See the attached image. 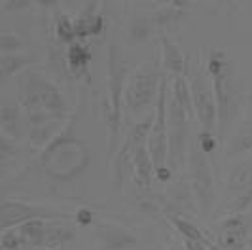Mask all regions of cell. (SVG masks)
I'll return each mask as SVG.
<instances>
[{
	"instance_id": "19",
	"label": "cell",
	"mask_w": 252,
	"mask_h": 250,
	"mask_svg": "<svg viewBox=\"0 0 252 250\" xmlns=\"http://www.w3.org/2000/svg\"><path fill=\"white\" fill-rule=\"evenodd\" d=\"M186 15H188V4L180 2V0L167 2L161 8L154 10V13H150L152 23L156 29H169L171 25H177L178 21Z\"/></svg>"
},
{
	"instance_id": "14",
	"label": "cell",
	"mask_w": 252,
	"mask_h": 250,
	"mask_svg": "<svg viewBox=\"0 0 252 250\" xmlns=\"http://www.w3.org/2000/svg\"><path fill=\"white\" fill-rule=\"evenodd\" d=\"M99 2H86L80 13L74 17L76 38L84 40L88 36H99L104 31V15L99 10Z\"/></svg>"
},
{
	"instance_id": "23",
	"label": "cell",
	"mask_w": 252,
	"mask_h": 250,
	"mask_svg": "<svg viewBox=\"0 0 252 250\" xmlns=\"http://www.w3.org/2000/svg\"><path fill=\"white\" fill-rule=\"evenodd\" d=\"M53 36L57 44H74L76 40V29H74V19L68 17L66 13L57 12L55 13V19H53Z\"/></svg>"
},
{
	"instance_id": "32",
	"label": "cell",
	"mask_w": 252,
	"mask_h": 250,
	"mask_svg": "<svg viewBox=\"0 0 252 250\" xmlns=\"http://www.w3.org/2000/svg\"><path fill=\"white\" fill-rule=\"evenodd\" d=\"M31 6H34V2H31V0H2V2H0L2 12H6V13L21 12V10L31 8Z\"/></svg>"
},
{
	"instance_id": "13",
	"label": "cell",
	"mask_w": 252,
	"mask_h": 250,
	"mask_svg": "<svg viewBox=\"0 0 252 250\" xmlns=\"http://www.w3.org/2000/svg\"><path fill=\"white\" fill-rule=\"evenodd\" d=\"M97 237L101 241L102 250H131L139 245L131 231L108 222H97Z\"/></svg>"
},
{
	"instance_id": "15",
	"label": "cell",
	"mask_w": 252,
	"mask_h": 250,
	"mask_svg": "<svg viewBox=\"0 0 252 250\" xmlns=\"http://www.w3.org/2000/svg\"><path fill=\"white\" fill-rule=\"evenodd\" d=\"M161 62H163V70L173 78L186 74L188 59L184 51L180 50V46L167 34L161 36Z\"/></svg>"
},
{
	"instance_id": "11",
	"label": "cell",
	"mask_w": 252,
	"mask_h": 250,
	"mask_svg": "<svg viewBox=\"0 0 252 250\" xmlns=\"http://www.w3.org/2000/svg\"><path fill=\"white\" fill-rule=\"evenodd\" d=\"M152 124H154V116L144 118L142 122L135 124L131 129L129 137L133 142V173H135V184L148 191L152 188V180L156 176V167L152 161V156L148 152V135H150Z\"/></svg>"
},
{
	"instance_id": "31",
	"label": "cell",
	"mask_w": 252,
	"mask_h": 250,
	"mask_svg": "<svg viewBox=\"0 0 252 250\" xmlns=\"http://www.w3.org/2000/svg\"><path fill=\"white\" fill-rule=\"evenodd\" d=\"M197 144H199V148L203 150V154H213L216 150V146H218V140H216L215 133H209V131H201L199 135H197Z\"/></svg>"
},
{
	"instance_id": "22",
	"label": "cell",
	"mask_w": 252,
	"mask_h": 250,
	"mask_svg": "<svg viewBox=\"0 0 252 250\" xmlns=\"http://www.w3.org/2000/svg\"><path fill=\"white\" fill-rule=\"evenodd\" d=\"M252 150V120L241 124V127L233 133V137L227 142V157H235L245 152Z\"/></svg>"
},
{
	"instance_id": "9",
	"label": "cell",
	"mask_w": 252,
	"mask_h": 250,
	"mask_svg": "<svg viewBox=\"0 0 252 250\" xmlns=\"http://www.w3.org/2000/svg\"><path fill=\"white\" fill-rule=\"evenodd\" d=\"M70 218H72L70 214L59 213L55 209L40 207V205H32V203H27V201L6 199L2 201V207H0V227H2V231L12 229V227H19L27 222H34V220L64 222V220H70Z\"/></svg>"
},
{
	"instance_id": "37",
	"label": "cell",
	"mask_w": 252,
	"mask_h": 250,
	"mask_svg": "<svg viewBox=\"0 0 252 250\" xmlns=\"http://www.w3.org/2000/svg\"><path fill=\"white\" fill-rule=\"evenodd\" d=\"M32 250H50V249H42V247H40V249H32Z\"/></svg>"
},
{
	"instance_id": "26",
	"label": "cell",
	"mask_w": 252,
	"mask_h": 250,
	"mask_svg": "<svg viewBox=\"0 0 252 250\" xmlns=\"http://www.w3.org/2000/svg\"><path fill=\"white\" fill-rule=\"evenodd\" d=\"M171 97H173V99L177 100L178 104L186 110V114L189 116V120H193V118H195L188 76H177V78H173V91H171Z\"/></svg>"
},
{
	"instance_id": "27",
	"label": "cell",
	"mask_w": 252,
	"mask_h": 250,
	"mask_svg": "<svg viewBox=\"0 0 252 250\" xmlns=\"http://www.w3.org/2000/svg\"><path fill=\"white\" fill-rule=\"evenodd\" d=\"M31 62L29 55L23 53H15V55H2L0 59V72H2V80L4 78H10V76L17 74V72H25L27 64Z\"/></svg>"
},
{
	"instance_id": "12",
	"label": "cell",
	"mask_w": 252,
	"mask_h": 250,
	"mask_svg": "<svg viewBox=\"0 0 252 250\" xmlns=\"http://www.w3.org/2000/svg\"><path fill=\"white\" fill-rule=\"evenodd\" d=\"M249 227L243 214L226 216L216 225V245L222 250H243L247 247Z\"/></svg>"
},
{
	"instance_id": "25",
	"label": "cell",
	"mask_w": 252,
	"mask_h": 250,
	"mask_svg": "<svg viewBox=\"0 0 252 250\" xmlns=\"http://www.w3.org/2000/svg\"><path fill=\"white\" fill-rule=\"evenodd\" d=\"M169 220H171V224L175 225V229H177L178 233L182 235L184 239H191V241H199V243H205V245H209L211 249L215 250L216 247L209 241V237L203 233L201 229L197 227L195 224H191L189 220L186 218H182V216H178V214H169ZM220 250V249H216Z\"/></svg>"
},
{
	"instance_id": "4",
	"label": "cell",
	"mask_w": 252,
	"mask_h": 250,
	"mask_svg": "<svg viewBox=\"0 0 252 250\" xmlns=\"http://www.w3.org/2000/svg\"><path fill=\"white\" fill-rule=\"evenodd\" d=\"M127 72L129 62L124 59V53L120 44L112 42L106 51V93L108 100L104 104V114L108 122V157H114L120 144V133H122V114H124V102H126V88H127Z\"/></svg>"
},
{
	"instance_id": "35",
	"label": "cell",
	"mask_w": 252,
	"mask_h": 250,
	"mask_svg": "<svg viewBox=\"0 0 252 250\" xmlns=\"http://www.w3.org/2000/svg\"><path fill=\"white\" fill-rule=\"evenodd\" d=\"M184 247L186 250H213L209 245L199 243V241H191V239H184Z\"/></svg>"
},
{
	"instance_id": "33",
	"label": "cell",
	"mask_w": 252,
	"mask_h": 250,
	"mask_svg": "<svg viewBox=\"0 0 252 250\" xmlns=\"http://www.w3.org/2000/svg\"><path fill=\"white\" fill-rule=\"evenodd\" d=\"M15 152H17V150H15V146H13L12 138L0 135V159H2V163L8 161V159L12 157Z\"/></svg>"
},
{
	"instance_id": "29",
	"label": "cell",
	"mask_w": 252,
	"mask_h": 250,
	"mask_svg": "<svg viewBox=\"0 0 252 250\" xmlns=\"http://www.w3.org/2000/svg\"><path fill=\"white\" fill-rule=\"evenodd\" d=\"M0 247H2V250H21L27 247V243L25 239H23V235L19 233V229L12 227V229L2 231V235H0Z\"/></svg>"
},
{
	"instance_id": "34",
	"label": "cell",
	"mask_w": 252,
	"mask_h": 250,
	"mask_svg": "<svg viewBox=\"0 0 252 250\" xmlns=\"http://www.w3.org/2000/svg\"><path fill=\"white\" fill-rule=\"evenodd\" d=\"M76 224H80L82 227H88L95 222V213L91 211V209H80L78 213H76Z\"/></svg>"
},
{
	"instance_id": "18",
	"label": "cell",
	"mask_w": 252,
	"mask_h": 250,
	"mask_svg": "<svg viewBox=\"0 0 252 250\" xmlns=\"http://www.w3.org/2000/svg\"><path fill=\"white\" fill-rule=\"evenodd\" d=\"M66 124H68V120H51V122H44V124L31 125L29 131H27L31 146L34 150H44L51 140L66 127Z\"/></svg>"
},
{
	"instance_id": "2",
	"label": "cell",
	"mask_w": 252,
	"mask_h": 250,
	"mask_svg": "<svg viewBox=\"0 0 252 250\" xmlns=\"http://www.w3.org/2000/svg\"><path fill=\"white\" fill-rule=\"evenodd\" d=\"M17 102L25 112L27 127L51 120H70L66 99L44 72L25 70L17 80Z\"/></svg>"
},
{
	"instance_id": "28",
	"label": "cell",
	"mask_w": 252,
	"mask_h": 250,
	"mask_svg": "<svg viewBox=\"0 0 252 250\" xmlns=\"http://www.w3.org/2000/svg\"><path fill=\"white\" fill-rule=\"evenodd\" d=\"M252 203V188L241 191V193H235L231 201L226 205V216H233V214H243Z\"/></svg>"
},
{
	"instance_id": "21",
	"label": "cell",
	"mask_w": 252,
	"mask_h": 250,
	"mask_svg": "<svg viewBox=\"0 0 252 250\" xmlns=\"http://www.w3.org/2000/svg\"><path fill=\"white\" fill-rule=\"evenodd\" d=\"M226 186L233 193H241L245 189L252 188V157L247 161L235 165L227 175Z\"/></svg>"
},
{
	"instance_id": "7",
	"label": "cell",
	"mask_w": 252,
	"mask_h": 250,
	"mask_svg": "<svg viewBox=\"0 0 252 250\" xmlns=\"http://www.w3.org/2000/svg\"><path fill=\"white\" fill-rule=\"evenodd\" d=\"M169 159L167 167L171 171H178L186 159L189 152V116L186 110L178 104L177 100L169 99Z\"/></svg>"
},
{
	"instance_id": "10",
	"label": "cell",
	"mask_w": 252,
	"mask_h": 250,
	"mask_svg": "<svg viewBox=\"0 0 252 250\" xmlns=\"http://www.w3.org/2000/svg\"><path fill=\"white\" fill-rule=\"evenodd\" d=\"M189 91H191V102L195 120L201 124L203 131L213 133L216 122H218V108H216V97L213 91V84L207 72L201 68H193L188 76Z\"/></svg>"
},
{
	"instance_id": "6",
	"label": "cell",
	"mask_w": 252,
	"mask_h": 250,
	"mask_svg": "<svg viewBox=\"0 0 252 250\" xmlns=\"http://www.w3.org/2000/svg\"><path fill=\"white\" fill-rule=\"evenodd\" d=\"M161 80L163 76L154 62H146L139 70H135L126 88V106L129 108V112L140 114L154 100H158Z\"/></svg>"
},
{
	"instance_id": "8",
	"label": "cell",
	"mask_w": 252,
	"mask_h": 250,
	"mask_svg": "<svg viewBox=\"0 0 252 250\" xmlns=\"http://www.w3.org/2000/svg\"><path fill=\"white\" fill-rule=\"evenodd\" d=\"M169 80L163 76L159 97L156 100V112H154V124H152L150 135H148V152L152 156L154 167L159 169L167 165L169 159V93H167Z\"/></svg>"
},
{
	"instance_id": "30",
	"label": "cell",
	"mask_w": 252,
	"mask_h": 250,
	"mask_svg": "<svg viewBox=\"0 0 252 250\" xmlns=\"http://www.w3.org/2000/svg\"><path fill=\"white\" fill-rule=\"evenodd\" d=\"M23 50V40L15 32H4L0 34V51L2 55H15L17 51Z\"/></svg>"
},
{
	"instance_id": "5",
	"label": "cell",
	"mask_w": 252,
	"mask_h": 250,
	"mask_svg": "<svg viewBox=\"0 0 252 250\" xmlns=\"http://www.w3.org/2000/svg\"><path fill=\"white\" fill-rule=\"evenodd\" d=\"M188 167L191 176V191L197 201V207L201 214L209 216L215 205V175L211 169V161L207 154H203L197 140L189 144L188 152Z\"/></svg>"
},
{
	"instance_id": "1",
	"label": "cell",
	"mask_w": 252,
	"mask_h": 250,
	"mask_svg": "<svg viewBox=\"0 0 252 250\" xmlns=\"http://www.w3.org/2000/svg\"><path fill=\"white\" fill-rule=\"evenodd\" d=\"M40 169L55 182H72L88 171L91 163V148L88 140L76 133V118L68 124L50 144L40 152Z\"/></svg>"
},
{
	"instance_id": "24",
	"label": "cell",
	"mask_w": 252,
	"mask_h": 250,
	"mask_svg": "<svg viewBox=\"0 0 252 250\" xmlns=\"http://www.w3.org/2000/svg\"><path fill=\"white\" fill-rule=\"evenodd\" d=\"M156 27L152 23L150 15H135L129 23V31H127V36L131 44H142L146 40H150V36L154 34Z\"/></svg>"
},
{
	"instance_id": "3",
	"label": "cell",
	"mask_w": 252,
	"mask_h": 250,
	"mask_svg": "<svg viewBox=\"0 0 252 250\" xmlns=\"http://www.w3.org/2000/svg\"><path fill=\"white\" fill-rule=\"evenodd\" d=\"M207 74L211 78L218 108V133L224 138L231 120L241 106V89L235 74V62L222 48H211L207 53Z\"/></svg>"
},
{
	"instance_id": "16",
	"label": "cell",
	"mask_w": 252,
	"mask_h": 250,
	"mask_svg": "<svg viewBox=\"0 0 252 250\" xmlns=\"http://www.w3.org/2000/svg\"><path fill=\"white\" fill-rule=\"evenodd\" d=\"M19 102L13 100H2L0 106V129L2 135L12 140H19L23 137V114H21Z\"/></svg>"
},
{
	"instance_id": "17",
	"label": "cell",
	"mask_w": 252,
	"mask_h": 250,
	"mask_svg": "<svg viewBox=\"0 0 252 250\" xmlns=\"http://www.w3.org/2000/svg\"><path fill=\"white\" fill-rule=\"evenodd\" d=\"M66 72L74 78L89 80V62H91V50L82 42H74L66 46Z\"/></svg>"
},
{
	"instance_id": "36",
	"label": "cell",
	"mask_w": 252,
	"mask_h": 250,
	"mask_svg": "<svg viewBox=\"0 0 252 250\" xmlns=\"http://www.w3.org/2000/svg\"><path fill=\"white\" fill-rule=\"evenodd\" d=\"M171 175H173V171L165 165V167H159V169H156V178L159 180V182H167L169 178H171Z\"/></svg>"
},
{
	"instance_id": "20",
	"label": "cell",
	"mask_w": 252,
	"mask_h": 250,
	"mask_svg": "<svg viewBox=\"0 0 252 250\" xmlns=\"http://www.w3.org/2000/svg\"><path fill=\"white\" fill-rule=\"evenodd\" d=\"M72 239H74V229L72 227L61 224V222H48V227H46V233L42 237L40 247L51 250L55 247H63L64 243H68Z\"/></svg>"
}]
</instances>
